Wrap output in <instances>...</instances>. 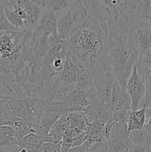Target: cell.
<instances>
[{
    "mask_svg": "<svg viewBox=\"0 0 151 152\" xmlns=\"http://www.w3.org/2000/svg\"><path fill=\"white\" fill-rule=\"evenodd\" d=\"M13 3L25 10L28 19L24 22L22 29L25 31H33L36 27L43 14L42 7H40L35 1L31 0H13Z\"/></svg>",
    "mask_w": 151,
    "mask_h": 152,
    "instance_id": "cell-8",
    "label": "cell"
},
{
    "mask_svg": "<svg viewBox=\"0 0 151 152\" xmlns=\"http://www.w3.org/2000/svg\"><path fill=\"white\" fill-rule=\"evenodd\" d=\"M127 124H119L114 123L112 126L109 134V140H126L129 137Z\"/></svg>",
    "mask_w": 151,
    "mask_h": 152,
    "instance_id": "cell-21",
    "label": "cell"
},
{
    "mask_svg": "<svg viewBox=\"0 0 151 152\" xmlns=\"http://www.w3.org/2000/svg\"><path fill=\"white\" fill-rule=\"evenodd\" d=\"M44 143L42 140L37 136L35 133H30L22 138V140H17L16 144L18 145H22V144H29V145H37V146H42V144Z\"/></svg>",
    "mask_w": 151,
    "mask_h": 152,
    "instance_id": "cell-28",
    "label": "cell"
},
{
    "mask_svg": "<svg viewBox=\"0 0 151 152\" xmlns=\"http://www.w3.org/2000/svg\"><path fill=\"white\" fill-rule=\"evenodd\" d=\"M82 112L89 124L99 123L105 125L112 117L113 114L102 105H90Z\"/></svg>",
    "mask_w": 151,
    "mask_h": 152,
    "instance_id": "cell-10",
    "label": "cell"
},
{
    "mask_svg": "<svg viewBox=\"0 0 151 152\" xmlns=\"http://www.w3.org/2000/svg\"><path fill=\"white\" fill-rule=\"evenodd\" d=\"M104 126L105 125L99 123H90L86 133L85 141L90 144L97 142H105L107 143L104 137Z\"/></svg>",
    "mask_w": 151,
    "mask_h": 152,
    "instance_id": "cell-17",
    "label": "cell"
},
{
    "mask_svg": "<svg viewBox=\"0 0 151 152\" xmlns=\"http://www.w3.org/2000/svg\"><path fill=\"white\" fill-rule=\"evenodd\" d=\"M69 112V106L66 102L44 100L43 112L40 118L39 126L49 133V131L55 123L62 116Z\"/></svg>",
    "mask_w": 151,
    "mask_h": 152,
    "instance_id": "cell-6",
    "label": "cell"
},
{
    "mask_svg": "<svg viewBox=\"0 0 151 152\" xmlns=\"http://www.w3.org/2000/svg\"><path fill=\"white\" fill-rule=\"evenodd\" d=\"M10 127L14 132L15 137L17 140H22L28 134L33 133V126L23 119L16 117Z\"/></svg>",
    "mask_w": 151,
    "mask_h": 152,
    "instance_id": "cell-18",
    "label": "cell"
},
{
    "mask_svg": "<svg viewBox=\"0 0 151 152\" xmlns=\"http://www.w3.org/2000/svg\"><path fill=\"white\" fill-rule=\"evenodd\" d=\"M130 145L129 140H109L107 141L108 152H128Z\"/></svg>",
    "mask_w": 151,
    "mask_h": 152,
    "instance_id": "cell-25",
    "label": "cell"
},
{
    "mask_svg": "<svg viewBox=\"0 0 151 152\" xmlns=\"http://www.w3.org/2000/svg\"><path fill=\"white\" fill-rule=\"evenodd\" d=\"M17 140L10 126H0V148L16 144Z\"/></svg>",
    "mask_w": 151,
    "mask_h": 152,
    "instance_id": "cell-20",
    "label": "cell"
},
{
    "mask_svg": "<svg viewBox=\"0 0 151 152\" xmlns=\"http://www.w3.org/2000/svg\"><path fill=\"white\" fill-rule=\"evenodd\" d=\"M69 129L68 114L62 116L49 131V136L53 142H61L65 133Z\"/></svg>",
    "mask_w": 151,
    "mask_h": 152,
    "instance_id": "cell-12",
    "label": "cell"
},
{
    "mask_svg": "<svg viewBox=\"0 0 151 152\" xmlns=\"http://www.w3.org/2000/svg\"><path fill=\"white\" fill-rule=\"evenodd\" d=\"M107 42L100 64L105 71L126 88L127 81L139 59V51L133 37V30L109 21L106 30Z\"/></svg>",
    "mask_w": 151,
    "mask_h": 152,
    "instance_id": "cell-1",
    "label": "cell"
},
{
    "mask_svg": "<svg viewBox=\"0 0 151 152\" xmlns=\"http://www.w3.org/2000/svg\"><path fill=\"white\" fill-rule=\"evenodd\" d=\"M135 45L140 52L151 50V30H133Z\"/></svg>",
    "mask_w": 151,
    "mask_h": 152,
    "instance_id": "cell-13",
    "label": "cell"
},
{
    "mask_svg": "<svg viewBox=\"0 0 151 152\" xmlns=\"http://www.w3.org/2000/svg\"><path fill=\"white\" fill-rule=\"evenodd\" d=\"M87 88L81 83L75 85L71 89L68 103L70 108V112L82 111L89 106V100L87 98Z\"/></svg>",
    "mask_w": 151,
    "mask_h": 152,
    "instance_id": "cell-9",
    "label": "cell"
},
{
    "mask_svg": "<svg viewBox=\"0 0 151 152\" xmlns=\"http://www.w3.org/2000/svg\"><path fill=\"white\" fill-rule=\"evenodd\" d=\"M35 28L47 36L58 34L57 19L56 13L44 10L38 25Z\"/></svg>",
    "mask_w": 151,
    "mask_h": 152,
    "instance_id": "cell-11",
    "label": "cell"
},
{
    "mask_svg": "<svg viewBox=\"0 0 151 152\" xmlns=\"http://www.w3.org/2000/svg\"><path fill=\"white\" fill-rule=\"evenodd\" d=\"M146 117H149V119L151 118V108H147V111H146Z\"/></svg>",
    "mask_w": 151,
    "mask_h": 152,
    "instance_id": "cell-34",
    "label": "cell"
},
{
    "mask_svg": "<svg viewBox=\"0 0 151 152\" xmlns=\"http://www.w3.org/2000/svg\"><path fill=\"white\" fill-rule=\"evenodd\" d=\"M35 2L40 7H42L43 10L53 12L57 13L62 11L65 9L73 4L75 1L69 0H35Z\"/></svg>",
    "mask_w": 151,
    "mask_h": 152,
    "instance_id": "cell-15",
    "label": "cell"
},
{
    "mask_svg": "<svg viewBox=\"0 0 151 152\" xmlns=\"http://www.w3.org/2000/svg\"><path fill=\"white\" fill-rule=\"evenodd\" d=\"M144 129L146 130L147 134H151V118H150L149 120H148L147 123L145 124Z\"/></svg>",
    "mask_w": 151,
    "mask_h": 152,
    "instance_id": "cell-33",
    "label": "cell"
},
{
    "mask_svg": "<svg viewBox=\"0 0 151 152\" xmlns=\"http://www.w3.org/2000/svg\"><path fill=\"white\" fill-rule=\"evenodd\" d=\"M42 152H63L61 142H47L42 144Z\"/></svg>",
    "mask_w": 151,
    "mask_h": 152,
    "instance_id": "cell-30",
    "label": "cell"
},
{
    "mask_svg": "<svg viewBox=\"0 0 151 152\" xmlns=\"http://www.w3.org/2000/svg\"><path fill=\"white\" fill-rule=\"evenodd\" d=\"M147 106L144 105L141 109L137 111H131L130 114L127 129L129 132L135 130H139L144 127L146 122Z\"/></svg>",
    "mask_w": 151,
    "mask_h": 152,
    "instance_id": "cell-14",
    "label": "cell"
},
{
    "mask_svg": "<svg viewBox=\"0 0 151 152\" xmlns=\"http://www.w3.org/2000/svg\"><path fill=\"white\" fill-rule=\"evenodd\" d=\"M58 34L62 39L68 41L81 29L90 17V13L82 1H75L68 8L56 13Z\"/></svg>",
    "mask_w": 151,
    "mask_h": 152,
    "instance_id": "cell-3",
    "label": "cell"
},
{
    "mask_svg": "<svg viewBox=\"0 0 151 152\" xmlns=\"http://www.w3.org/2000/svg\"><path fill=\"white\" fill-rule=\"evenodd\" d=\"M126 91L131 99V111L139 110V105L144 99L146 85L143 76L141 75L135 64L126 84Z\"/></svg>",
    "mask_w": 151,
    "mask_h": 152,
    "instance_id": "cell-5",
    "label": "cell"
},
{
    "mask_svg": "<svg viewBox=\"0 0 151 152\" xmlns=\"http://www.w3.org/2000/svg\"><path fill=\"white\" fill-rule=\"evenodd\" d=\"M147 133L144 129L132 131L129 134V142L131 145H144L147 142Z\"/></svg>",
    "mask_w": 151,
    "mask_h": 152,
    "instance_id": "cell-23",
    "label": "cell"
},
{
    "mask_svg": "<svg viewBox=\"0 0 151 152\" xmlns=\"http://www.w3.org/2000/svg\"><path fill=\"white\" fill-rule=\"evenodd\" d=\"M16 28L11 25L7 19L4 13V6L3 1H0V32L3 31H18Z\"/></svg>",
    "mask_w": 151,
    "mask_h": 152,
    "instance_id": "cell-26",
    "label": "cell"
},
{
    "mask_svg": "<svg viewBox=\"0 0 151 152\" xmlns=\"http://www.w3.org/2000/svg\"><path fill=\"white\" fill-rule=\"evenodd\" d=\"M107 108L111 113L121 110H130L131 108V99L126 88L115 80Z\"/></svg>",
    "mask_w": 151,
    "mask_h": 152,
    "instance_id": "cell-7",
    "label": "cell"
},
{
    "mask_svg": "<svg viewBox=\"0 0 151 152\" xmlns=\"http://www.w3.org/2000/svg\"><path fill=\"white\" fill-rule=\"evenodd\" d=\"M8 2L9 4L12 6V7H13V11H14V13H16L22 20H23L24 22L26 21L27 19H28V16H27V13L26 12H25V10H24L22 7L15 4L14 3H13V0H11V1H10V0H8Z\"/></svg>",
    "mask_w": 151,
    "mask_h": 152,
    "instance_id": "cell-31",
    "label": "cell"
},
{
    "mask_svg": "<svg viewBox=\"0 0 151 152\" xmlns=\"http://www.w3.org/2000/svg\"><path fill=\"white\" fill-rule=\"evenodd\" d=\"M69 128L78 132H87L89 123L82 111H75L68 114Z\"/></svg>",
    "mask_w": 151,
    "mask_h": 152,
    "instance_id": "cell-16",
    "label": "cell"
},
{
    "mask_svg": "<svg viewBox=\"0 0 151 152\" xmlns=\"http://www.w3.org/2000/svg\"><path fill=\"white\" fill-rule=\"evenodd\" d=\"M136 65L142 69L147 71L151 68V50L140 52Z\"/></svg>",
    "mask_w": 151,
    "mask_h": 152,
    "instance_id": "cell-27",
    "label": "cell"
},
{
    "mask_svg": "<svg viewBox=\"0 0 151 152\" xmlns=\"http://www.w3.org/2000/svg\"><path fill=\"white\" fill-rule=\"evenodd\" d=\"M4 6V13H5V16L7 19L8 20V22L11 24L13 26H14L15 28H16L17 29L21 30L22 29L24 26V21L22 20L16 13H14L13 10V7L12 6L9 4L8 1L5 0V1H3Z\"/></svg>",
    "mask_w": 151,
    "mask_h": 152,
    "instance_id": "cell-22",
    "label": "cell"
},
{
    "mask_svg": "<svg viewBox=\"0 0 151 152\" xmlns=\"http://www.w3.org/2000/svg\"><path fill=\"white\" fill-rule=\"evenodd\" d=\"M131 110H121L115 111L112 114L113 121L119 124H127Z\"/></svg>",
    "mask_w": 151,
    "mask_h": 152,
    "instance_id": "cell-29",
    "label": "cell"
},
{
    "mask_svg": "<svg viewBox=\"0 0 151 152\" xmlns=\"http://www.w3.org/2000/svg\"><path fill=\"white\" fill-rule=\"evenodd\" d=\"M114 81L115 78L112 74L109 71H105L100 63L95 67L92 80V86L96 90L101 104L106 108L110 98Z\"/></svg>",
    "mask_w": 151,
    "mask_h": 152,
    "instance_id": "cell-4",
    "label": "cell"
},
{
    "mask_svg": "<svg viewBox=\"0 0 151 152\" xmlns=\"http://www.w3.org/2000/svg\"><path fill=\"white\" fill-rule=\"evenodd\" d=\"M145 85H146V93H145L143 105H145L147 108L150 105H151V83H145Z\"/></svg>",
    "mask_w": 151,
    "mask_h": 152,
    "instance_id": "cell-32",
    "label": "cell"
},
{
    "mask_svg": "<svg viewBox=\"0 0 151 152\" xmlns=\"http://www.w3.org/2000/svg\"><path fill=\"white\" fill-rule=\"evenodd\" d=\"M78 152H108L107 143L105 142H97L90 144L84 142L80 146H78Z\"/></svg>",
    "mask_w": 151,
    "mask_h": 152,
    "instance_id": "cell-24",
    "label": "cell"
},
{
    "mask_svg": "<svg viewBox=\"0 0 151 152\" xmlns=\"http://www.w3.org/2000/svg\"><path fill=\"white\" fill-rule=\"evenodd\" d=\"M107 37L100 21L90 15L85 25L68 40V53L73 62L93 70L100 63Z\"/></svg>",
    "mask_w": 151,
    "mask_h": 152,
    "instance_id": "cell-2",
    "label": "cell"
},
{
    "mask_svg": "<svg viewBox=\"0 0 151 152\" xmlns=\"http://www.w3.org/2000/svg\"><path fill=\"white\" fill-rule=\"evenodd\" d=\"M16 117L7 99L1 97L0 99V126H10Z\"/></svg>",
    "mask_w": 151,
    "mask_h": 152,
    "instance_id": "cell-19",
    "label": "cell"
}]
</instances>
